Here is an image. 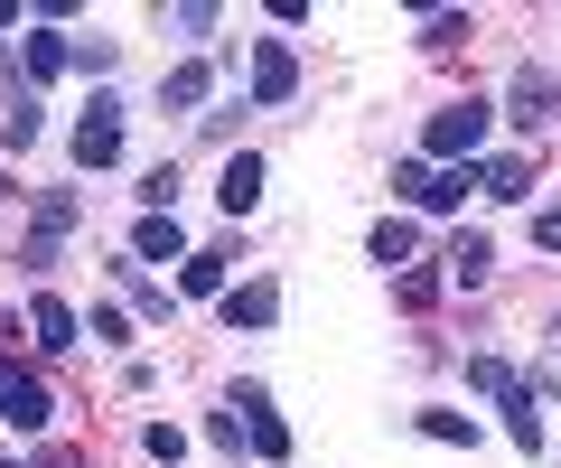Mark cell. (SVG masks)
<instances>
[{
    "label": "cell",
    "mask_w": 561,
    "mask_h": 468,
    "mask_svg": "<svg viewBox=\"0 0 561 468\" xmlns=\"http://www.w3.org/2000/svg\"><path fill=\"white\" fill-rule=\"evenodd\" d=\"M486 123H496V103H440L431 132H421V160H431V169L478 160V150H486Z\"/></svg>",
    "instance_id": "obj_1"
},
{
    "label": "cell",
    "mask_w": 561,
    "mask_h": 468,
    "mask_svg": "<svg viewBox=\"0 0 561 468\" xmlns=\"http://www.w3.org/2000/svg\"><path fill=\"white\" fill-rule=\"evenodd\" d=\"M47 412H57L47 385L20 366V356H0V422H10V431H47Z\"/></svg>",
    "instance_id": "obj_2"
},
{
    "label": "cell",
    "mask_w": 561,
    "mask_h": 468,
    "mask_svg": "<svg viewBox=\"0 0 561 468\" xmlns=\"http://www.w3.org/2000/svg\"><path fill=\"white\" fill-rule=\"evenodd\" d=\"M76 160H84V169H113V160H122V103H113V94H94V113L76 123Z\"/></svg>",
    "instance_id": "obj_3"
},
{
    "label": "cell",
    "mask_w": 561,
    "mask_h": 468,
    "mask_svg": "<svg viewBox=\"0 0 561 468\" xmlns=\"http://www.w3.org/2000/svg\"><path fill=\"white\" fill-rule=\"evenodd\" d=\"M234 412H243V441H253L262 459H290V431H280V412H272V393H262V385H243Z\"/></svg>",
    "instance_id": "obj_4"
},
{
    "label": "cell",
    "mask_w": 561,
    "mask_h": 468,
    "mask_svg": "<svg viewBox=\"0 0 561 468\" xmlns=\"http://www.w3.org/2000/svg\"><path fill=\"white\" fill-rule=\"evenodd\" d=\"M290 94H300V57L280 38H262L253 47V103H290Z\"/></svg>",
    "instance_id": "obj_5"
},
{
    "label": "cell",
    "mask_w": 561,
    "mask_h": 468,
    "mask_svg": "<svg viewBox=\"0 0 561 468\" xmlns=\"http://www.w3.org/2000/svg\"><path fill=\"white\" fill-rule=\"evenodd\" d=\"M280 319V282H243V290H225V328H272Z\"/></svg>",
    "instance_id": "obj_6"
},
{
    "label": "cell",
    "mask_w": 561,
    "mask_h": 468,
    "mask_svg": "<svg viewBox=\"0 0 561 468\" xmlns=\"http://www.w3.org/2000/svg\"><path fill=\"white\" fill-rule=\"evenodd\" d=\"M468 187H486V160H459V169H431V187H421L412 206H431V216H449V206H459Z\"/></svg>",
    "instance_id": "obj_7"
},
{
    "label": "cell",
    "mask_w": 561,
    "mask_h": 468,
    "mask_svg": "<svg viewBox=\"0 0 561 468\" xmlns=\"http://www.w3.org/2000/svg\"><path fill=\"white\" fill-rule=\"evenodd\" d=\"M76 309H66V300H47V290H38V300H28V338H38L47 346V356H66V346H76Z\"/></svg>",
    "instance_id": "obj_8"
},
{
    "label": "cell",
    "mask_w": 561,
    "mask_h": 468,
    "mask_svg": "<svg viewBox=\"0 0 561 468\" xmlns=\"http://www.w3.org/2000/svg\"><path fill=\"white\" fill-rule=\"evenodd\" d=\"M505 103H515V113H505V123H524V132H542V113H552V76H542V66H524V76H515V94H505Z\"/></svg>",
    "instance_id": "obj_9"
},
{
    "label": "cell",
    "mask_w": 561,
    "mask_h": 468,
    "mask_svg": "<svg viewBox=\"0 0 561 468\" xmlns=\"http://www.w3.org/2000/svg\"><path fill=\"white\" fill-rule=\"evenodd\" d=\"M179 253H187L179 216H140V235H131V263H179Z\"/></svg>",
    "instance_id": "obj_10"
},
{
    "label": "cell",
    "mask_w": 561,
    "mask_h": 468,
    "mask_svg": "<svg viewBox=\"0 0 561 468\" xmlns=\"http://www.w3.org/2000/svg\"><path fill=\"white\" fill-rule=\"evenodd\" d=\"M216 197L234 206V216H253V206H262V160H253V150H234V160H225V187H216Z\"/></svg>",
    "instance_id": "obj_11"
},
{
    "label": "cell",
    "mask_w": 561,
    "mask_h": 468,
    "mask_svg": "<svg viewBox=\"0 0 561 468\" xmlns=\"http://www.w3.org/2000/svg\"><path fill=\"white\" fill-rule=\"evenodd\" d=\"M206 84H216V76H206V66L187 57V66H169V84H160V103H169V113H197V103H206Z\"/></svg>",
    "instance_id": "obj_12"
},
{
    "label": "cell",
    "mask_w": 561,
    "mask_h": 468,
    "mask_svg": "<svg viewBox=\"0 0 561 468\" xmlns=\"http://www.w3.org/2000/svg\"><path fill=\"white\" fill-rule=\"evenodd\" d=\"M440 263H449V282H459V290H478V282H486V263H496V253H486V235H459V244H449Z\"/></svg>",
    "instance_id": "obj_13"
},
{
    "label": "cell",
    "mask_w": 561,
    "mask_h": 468,
    "mask_svg": "<svg viewBox=\"0 0 561 468\" xmlns=\"http://www.w3.org/2000/svg\"><path fill=\"white\" fill-rule=\"evenodd\" d=\"M20 57H28V76L47 84V76H66V66H76V47H66L57 28H38V38H20Z\"/></svg>",
    "instance_id": "obj_14"
},
{
    "label": "cell",
    "mask_w": 561,
    "mask_h": 468,
    "mask_svg": "<svg viewBox=\"0 0 561 468\" xmlns=\"http://www.w3.org/2000/svg\"><path fill=\"white\" fill-rule=\"evenodd\" d=\"M365 253H375L383 272H393V263H412V225H402V216H383L375 235H365Z\"/></svg>",
    "instance_id": "obj_15"
},
{
    "label": "cell",
    "mask_w": 561,
    "mask_h": 468,
    "mask_svg": "<svg viewBox=\"0 0 561 468\" xmlns=\"http://www.w3.org/2000/svg\"><path fill=\"white\" fill-rule=\"evenodd\" d=\"M140 206H150V216H179V169H150V179H140Z\"/></svg>",
    "instance_id": "obj_16"
},
{
    "label": "cell",
    "mask_w": 561,
    "mask_h": 468,
    "mask_svg": "<svg viewBox=\"0 0 561 468\" xmlns=\"http://www.w3.org/2000/svg\"><path fill=\"white\" fill-rule=\"evenodd\" d=\"M421 431L449 441V449H478V422H468V412H421Z\"/></svg>",
    "instance_id": "obj_17"
},
{
    "label": "cell",
    "mask_w": 561,
    "mask_h": 468,
    "mask_svg": "<svg viewBox=\"0 0 561 468\" xmlns=\"http://www.w3.org/2000/svg\"><path fill=\"white\" fill-rule=\"evenodd\" d=\"M486 197H534V160H496L486 169Z\"/></svg>",
    "instance_id": "obj_18"
},
{
    "label": "cell",
    "mask_w": 561,
    "mask_h": 468,
    "mask_svg": "<svg viewBox=\"0 0 561 468\" xmlns=\"http://www.w3.org/2000/svg\"><path fill=\"white\" fill-rule=\"evenodd\" d=\"M179 282L197 290V300H216V290H225V253H187V272H179Z\"/></svg>",
    "instance_id": "obj_19"
},
{
    "label": "cell",
    "mask_w": 561,
    "mask_h": 468,
    "mask_svg": "<svg viewBox=\"0 0 561 468\" xmlns=\"http://www.w3.org/2000/svg\"><path fill=\"white\" fill-rule=\"evenodd\" d=\"M0 132H10V150H28V141H38V94H20V103H10V123H0Z\"/></svg>",
    "instance_id": "obj_20"
},
{
    "label": "cell",
    "mask_w": 561,
    "mask_h": 468,
    "mask_svg": "<svg viewBox=\"0 0 561 468\" xmlns=\"http://www.w3.org/2000/svg\"><path fill=\"white\" fill-rule=\"evenodd\" d=\"M140 449H150V459H179L187 431H179V422H150V431H140Z\"/></svg>",
    "instance_id": "obj_21"
},
{
    "label": "cell",
    "mask_w": 561,
    "mask_h": 468,
    "mask_svg": "<svg viewBox=\"0 0 561 468\" xmlns=\"http://www.w3.org/2000/svg\"><path fill=\"white\" fill-rule=\"evenodd\" d=\"M459 38H468V20H459V10H440V20L421 28V47H459Z\"/></svg>",
    "instance_id": "obj_22"
},
{
    "label": "cell",
    "mask_w": 561,
    "mask_h": 468,
    "mask_svg": "<svg viewBox=\"0 0 561 468\" xmlns=\"http://www.w3.org/2000/svg\"><path fill=\"white\" fill-rule=\"evenodd\" d=\"M534 244H542V253H561V206H542V216H534Z\"/></svg>",
    "instance_id": "obj_23"
},
{
    "label": "cell",
    "mask_w": 561,
    "mask_h": 468,
    "mask_svg": "<svg viewBox=\"0 0 561 468\" xmlns=\"http://www.w3.org/2000/svg\"><path fill=\"white\" fill-rule=\"evenodd\" d=\"M10 20H20V10H10V0H0V28H10Z\"/></svg>",
    "instance_id": "obj_24"
}]
</instances>
